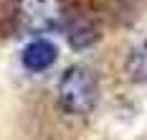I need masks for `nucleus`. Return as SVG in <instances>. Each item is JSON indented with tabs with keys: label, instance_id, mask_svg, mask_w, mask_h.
<instances>
[{
	"label": "nucleus",
	"instance_id": "obj_1",
	"mask_svg": "<svg viewBox=\"0 0 147 140\" xmlns=\"http://www.w3.org/2000/svg\"><path fill=\"white\" fill-rule=\"evenodd\" d=\"M56 99L66 115H79V117L89 115L99 99L96 74L84 64H74L69 69H63V74L59 77V84H56Z\"/></svg>",
	"mask_w": 147,
	"mask_h": 140
},
{
	"label": "nucleus",
	"instance_id": "obj_2",
	"mask_svg": "<svg viewBox=\"0 0 147 140\" xmlns=\"http://www.w3.org/2000/svg\"><path fill=\"white\" fill-rule=\"evenodd\" d=\"M63 8L61 0H20L18 3V20L30 33H48L61 26Z\"/></svg>",
	"mask_w": 147,
	"mask_h": 140
},
{
	"label": "nucleus",
	"instance_id": "obj_3",
	"mask_svg": "<svg viewBox=\"0 0 147 140\" xmlns=\"http://www.w3.org/2000/svg\"><path fill=\"white\" fill-rule=\"evenodd\" d=\"M56 56H59V51H56V46H53L48 38H33L28 46L23 48L20 61H23V66H26L28 71L38 74V71L51 69L53 61H56Z\"/></svg>",
	"mask_w": 147,
	"mask_h": 140
},
{
	"label": "nucleus",
	"instance_id": "obj_4",
	"mask_svg": "<svg viewBox=\"0 0 147 140\" xmlns=\"http://www.w3.org/2000/svg\"><path fill=\"white\" fill-rule=\"evenodd\" d=\"M124 71L129 82L134 84H147V41L137 43L134 48H129L127 59H124Z\"/></svg>",
	"mask_w": 147,
	"mask_h": 140
}]
</instances>
